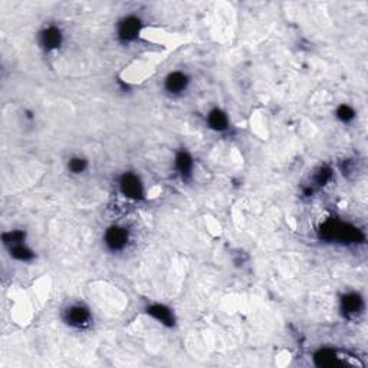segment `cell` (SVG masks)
Here are the masks:
<instances>
[{
	"label": "cell",
	"instance_id": "4",
	"mask_svg": "<svg viewBox=\"0 0 368 368\" xmlns=\"http://www.w3.org/2000/svg\"><path fill=\"white\" fill-rule=\"evenodd\" d=\"M148 314L155 319L161 321L163 324H167V325L173 324V315H171L170 309H167L163 305H154V306L148 308Z\"/></svg>",
	"mask_w": 368,
	"mask_h": 368
},
{
	"label": "cell",
	"instance_id": "11",
	"mask_svg": "<svg viewBox=\"0 0 368 368\" xmlns=\"http://www.w3.org/2000/svg\"><path fill=\"white\" fill-rule=\"evenodd\" d=\"M177 168L183 173V174H188L190 173V170H191V166H193V163H191V158H190V155L187 154V152H180L179 155H177Z\"/></svg>",
	"mask_w": 368,
	"mask_h": 368
},
{
	"label": "cell",
	"instance_id": "6",
	"mask_svg": "<svg viewBox=\"0 0 368 368\" xmlns=\"http://www.w3.org/2000/svg\"><path fill=\"white\" fill-rule=\"evenodd\" d=\"M185 84H187V79L184 76L183 74L180 72H176V74H171L167 78V89L170 92H180L185 88Z\"/></svg>",
	"mask_w": 368,
	"mask_h": 368
},
{
	"label": "cell",
	"instance_id": "13",
	"mask_svg": "<svg viewBox=\"0 0 368 368\" xmlns=\"http://www.w3.org/2000/svg\"><path fill=\"white\" fill-rule=\"evenodd\" d=\"M22 239H23V233H20V232H12V233L4 234V242L10 243L12 246L20 245Z\"/></svg>",
	"mask_w": 368,
	"mask_h": 368
},
{
	"label": "cell",
	"instance_id": "10",
	"mask_svg": "<svg viewBox=\"0 0 368 368\" xmlns=\"http://www.w3.org/2000/svg\"><path fill=\"white\" fill-rule=\"evenodd\" d=\"M315 360H317L318 366L330 367V366H334L335 363H336V355L331 350H322V351H319L317 354Z\"/></svg>",
	"mask_w": 368,
	"mask_h": 368
},
{
	"label": "cell",
	"instance_id": "12",
	"mask_svg": "<svg viewBox=\"0 0 368 368\" xmlns=\"http://www.w3.org/2000/svg\"><path fill=\"white\" fill-rule=\"evenodd\" d=\"M12 255L16 258V259H20V260H28V259H31L32 258V252L28 251L25 246H22V245H16V246H13V249H12Z\"/></svg>",
	"mask_w": 368,
	"mask_h": 368
},
{
	"label": "cell",
	"instance_id": "16",
	"mask_svg": "<svg viewBox=\"0 0 368 368\" xmlns=\"http://www.w3.org/2000/svg\"><path fill=\"white\" fill-rule=\"evenodd\" d=\"M330 179H331V171H330L328 168L321 170L318 173V176H317V182H318V184H325Z\"/></svg>",
	"mask_w": 368,
	"mask_h": 368
},
{
	"label": "cell",
	"instance_id": "1",
	"mask_svg": "<svg viewBox=\"0 0 368 368\" xmlns=\"http://www.w3.org/2000/svg\"><path fill=\"white\" fill-rule=\"evenodd\" d=\"M121 190H122V193L127 197H131V199H138L143 194L141 183L133 174H125L122 177V180H121Z\"/></svg>",
	"mask_w": 368,
	"mask_h": 368
},
{
	"label": "cell",
	"instance_id": "14",
	"mask_svg": "<svg viewBox=\"0 0 368 368\" xmlns=\"http://www.w3.org/2000/svg\"><path fill=\"white\" fill-rule=\"evenodd\" d=\"M338 117L341 118L342 121H350V119L354 118V111H352L350 107L342 105V107L338 110Z\"/></svg>",
	"mask_w": 368,
	"mask_h": 368
},
{
	"label": "cell",
	"instance_id": "2",
	"mask_svg": "<svg viewBox=\"0 0 368 368\" xmlns=\"http://www.w3.org/2000/svg\"><path fill=\"white\" fill-rule=\"evenodd\" d=\"M105 240H107V245L111 249H114V251L121 249L127 243V232L124 229H119V227H111L107 232Z\"/></svg>",
	"mask_w": 368,
	"mask_h": 368
},
{
	"label": "cell",
	"instance_id": "3",
	"mask_svg": "<svg viewBox=\"0 0 368 368\" xmlns=\"http://www.w3.org/2000/svg\"><path fill=\"white\" fill-rule=\"evenodd\" d=\"M140 20L135 17H128L119 25V36L124 40H131L140 32Z\"/></svg>",
	"mask_w": 368,
	"mask_h": 368
},
{
	"label": "cell",
	"instance_id": "5",
	"mask_svg": "<svg viewBox=\"0 0 368 368\" xmlns=\"http://www.w3.org/2000/svg\"><path fill=\"white\" fill-rule=\"evenodd\" d=\"M42 42L48 49H55L61 45V32L55 28H49L42 35Z\"/></svg>",
	"mask_w": 368,
	"mask_h": 368
},
{
	"label": "cell",
	"instance_id": "15",
	"mask_svg": "<svg viewBox=\"0 0 368 368\" xmlns=\"http://www.w3.org/2000/svg\"><path fill=\"white\" fill-rule=\"evenodd\" d=\"M86 166V161L85 160H81V158H74L71 163H69V168L74 171V173H81L82 170Z\"/></svg>",
	"mask_w": 368,
	"mask_h": 368
},
{
	"label": "cell",
	"instance_id": "8",
	"mask_svg": "<svg viewBox=\"0 0 368 368\" xmlns=\"http://www.w3.org/2000/svg\"><path fill=\"white\" fill-rule=\"evenodd\" d=\"M361 306H363V302L358 295H347L342 299V309L345 314H355L361 309Z\"/></svg>",
	"mask_w": 368,
	"mask_h": 368
},
{
	"label": "cell",
	"instance_id": "7",
	"mask_svg": "<svg viewBox=\"0 0 368 368\" xmlns=\"http://www.w3.org/2000/svg\"><path fill=\"white\" fill-rule=\"evenodd\" d=\"M89 318V314L85 308H81V306H75V308H71L69 312H68V321L74 325H82Z\"/></svg>",
	"mask_w": 368,
	"mask_h": 368
},
{
	"label": "cell",
	"instance_id": "9",
	"mask_svg": "<svg viewBox=\"0 0 368 368\" xmlns=\"http://www.w3.org/2000/svg\"><path fill=\"white\" fill-rule=\"evenodd\" d=\"M209 124L215 130H224L227 127V118L221 111H212L209 115Z\"/></svg>",
	"mask_w": 368,
	"mask_h": 368
}]
</instances>
